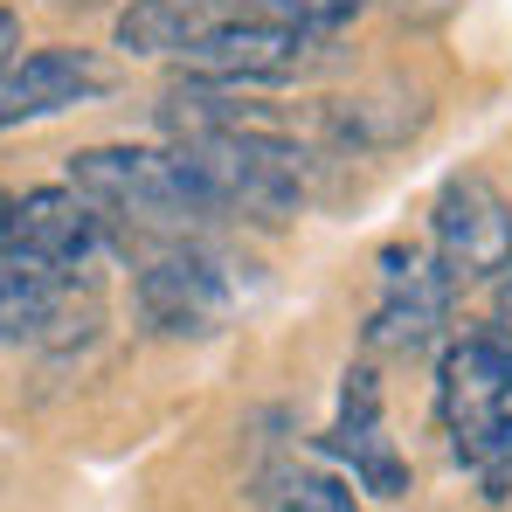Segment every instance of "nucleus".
Wrapping results in <instances>:
<instances>
[{"label": "nucleus", "mask_w": 512, "mask_h": 512, "mask_svg": "<svg viewBox=\"0 0 512 512\" xmlns=\"http://www.w3.org/2000/svg\"><path fill=\"white\" fill-rule=\"evenodd\" d=\"M104 305L90 270H0V346L77 353L97 340Z\"/></svg>", "instance_id": "5"}, {"label": "nucleus", "mask_w": 512, "mask_h": 512, "mask_svg": "<svg viewBox=\"0 0 512 512\" xmlns=\"http://www.w3.org/2000/svg\"><path fill=\"white\" fill-rule=\"evenodd\" d=\"M104 250L111 229L70 180L0 194V270H90Z\"/></svg>", "instance_id": "4"}, {"label": "nucleus", "mask_w": 512, "mask_h": 512, "mask_svg": "<svg viewBox=\"0 0 512 512\" xmlns=\"http://www.w3.org/2000/svg\"><path fill=\"white\" fill-rule=\"evenodd\" d=\"M492 284H499V291H492V312H499V326H512V263L492 277Z\"/></svg>", "instance_id": "14"}, {"label": "nucleus", "mask_w": 512, "mask_h": 512, "mask_svg": "<svg viewBox=\"0 0 512 512\" xmlns=\"http://www.w3.org/2000/svg\"><path fill=\"white\" fill-rule=\"evenodd\" d=\"M450 270L416 243H388L381 250V305L367 319V353H423L450 326Z\"/></svg>", "instance_id": "7"}, {"label": "nucleus", "mask_w": 512, "mask_h": 512, "mask_svg": "<svg viewBox=\"0 0 512 512\" xmlns=\"http://www.w3.org/2000/svg\"><path fill=\"white\" fill-rule=\"evenodd\" d=\"M70 187L104 215L111 250L125 256L215 229L208 194L194 187V173L180 167L173 146H84L70 153Z\"/></svg>", "instance_id": "1"}, {"label": "nucleus", "mask_w": 512, "mask_h": 512, "mask_svg": "<svg viewBox=\"0 0 512 512\" xmlns=\"http://www.w3.org/2000/svg\"><path fill=\"white\" fill-rule=\"evenodd\" d=\"M367 0H125L118 14V49L125 56H160L180 63L187 49L243 28H291V35H340Z\"/></svg>", "instance_id": "2"}, {"label": "nucleus", "mask_w": 512, "mask_h": 512, "mask_svg": "<svg viewBox=\"0 0 512 512\" xmlns=\"http://www.w3.org/2000/svg\"><path fill=\"white\" fill-rule=\"evenodd\" d=\"M450 457H457L464 471H478L485 499L499 506V499L512 492V402H506V409H492V416H478V423L450 429Z\"/></svg>", "instance_id": "12"}, {"label": "nucleus", "mask_w": 512, "mask_h": 512, "mask_svg": "<svg viewBox=\"0 0 512 512\" xmlns=\"http://www.w3.org/2000/svg\"><path fill=\"white\" fill-rule=\"evenodd\" d=\"M111 90V63H97L90 49H28L0 70V132L56 118L70 104H90Z\"/></svg>", "instance_id": "9"}, {"label": "nucleus", "mask_w": 512, "mask_h": 512, "mask_svg": "<svg viewBox=\"0 0 512 512\" xmlns=\"http://www.w3.org/2000/svg\"><path fill=\"white\" fill-rule=\"evenodd\" d=\"M250 499H256V512H367L353 499V485H340L333 471H312V464H270V471H256Z\"/></svg>", "instance_id": "11"}, {"label": "nucleus", "mask_w": 512, "mask_h": 512, "mask_svg": "<svg viewBox=\"0 0 512 512\" xmlns=\"http://www.w3.org/2000/svg\"><path fill=\"white\" fill-rule=\"evenodd\" d=\"M506 402H512V326L492 319V326L457 333L436 360V416H443V429L478 423Z\"/></svg>", "instance_id": "10"}, {"label": "nucleus", "mask_w": 512, "mask_h": 512, "mask_svg": "<svg viewBox=\"0 0 512 512\" xmlns=\"http://www.w3.org/2000/svg\"><path fill=\"white\" fill-rule=\"evenodd\" d=\"M250 263L208 243V236H173L153 243L132 263V298H139V319L160 333V340H208L236 319V305L250 298Z\"/></svg>", "instance_id": "3"}, {"label": "nucleus", "mask_w": 512, "mask_h": 512, "mask_svg": "<svg viewBox=\"0 0 512 512\" xmlns=\"http://www.w3.org/2000/svg\"><path fill=\"white\" fill-rule=\"evenodd\" d=\"M319 450L353 471V485L360 492H374V499H402L409 492V457L395 450V436L381 423V381H374V367H353L340 388V416L319 429Z\"/></svg>", "instance_id": "8"}, {"label": "nucleus", "mask_w": 512, "mask_h": 512, "mask_svg": "<svg viewBox=\"0 0 512 512\" xmlns=\"http://www.w3.org/2000/svg\"><path fill=\"white\" fill-rule=\"evenodd\" d=\"M14 56H21V14H14V7H0V70H7Z\"/></svg>", "instance_id": "13"}, {"label": "nucleus", "mask_w": 512, "mask_h": 512, "mask_svg": "<svg viewBox=\"0 0 512 512\" xmlns=\"http://www.w3.org/2000/svg\"><path fill=\"white\" fill-rule=\"evenodd\" d=\"M429 256L450 270V284H492L512 263V201L485 173H457V180L436 194Z\"/></svg>", "instance_id": "6"}]
</instances>
